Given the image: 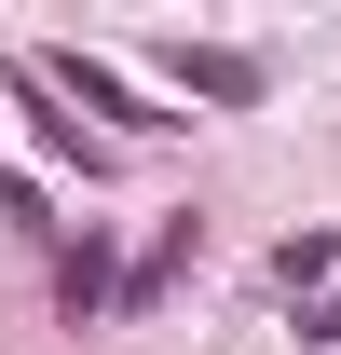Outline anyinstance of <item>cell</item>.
I'll use <instances>...</instances> for the list:
<instances>
[{
    "instance_id": "7a4b0ae2",
    "label": "cell",
    "mask_w": 341,
    "mask_h": 355,
    "mask_svg": "<svg viewBox=\"0 0 341 355\" xmlns=\"http://www.w3.org/2000/svg\"><path fill=\"white\" fill-rule=\"evenodd\" d=\"M328 260H341L328 232H287V246H273V273H287V287H328Z\"/></svg>"
},
{
    "instance_id": "6da1fadb",
    "label": "cell",
    "mask_w": 341,
    "mask_h": 355,
    "mask_svg": "<svg viewBox=\"0 0 341 355\" xmlns=\"http://www.w3.org/2000/svg\"><path fill=\"white\" fill-rule=\"evenodd\" d=\"M164 69H177L191 96H218V110H246V96H259V55H232V42H164Z\"/></svg>"
}]
</instances>
